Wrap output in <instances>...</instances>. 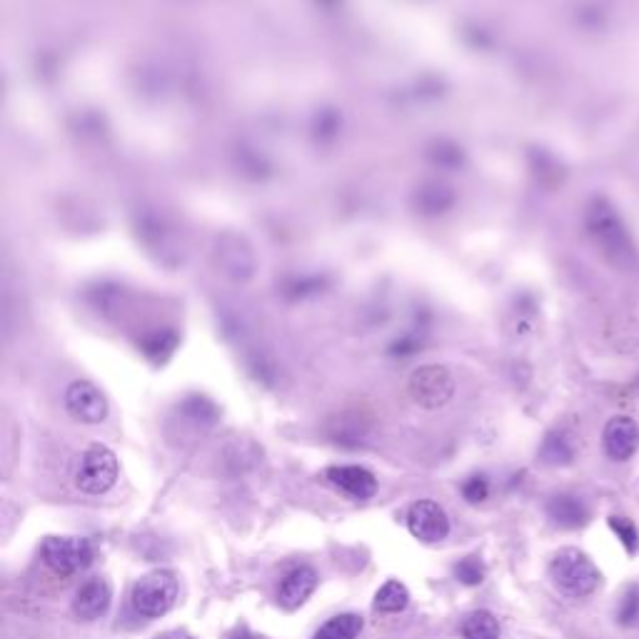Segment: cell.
<instances>
[{
  "label": "cell",
  "mask_w": 639,
  "mask_h": 639,
  "mask_svg": "<svg viewBox=\"0 0 639 639\" xmlns=\"http://www.w3.org/2000/svg\"><path fill=\"white\" fill-rule=\"evenodd\" d=\"M587 233H590L592 243L602 253V258L610 265L620 268L622 273H632L639 268V253L637 245L632 240L630 230L622 223L620 213L615 205L605 198H595L587 208Z\"/></svg>",
  "instance_id": "cell-1"
},
{
  "label": "cell",
  "mask_w": 639,
  "mask_h": 639,
  "mask_svg": "<svg viewBox=\"0 0 639 639\" xmlns=\"http://www.w3.org/2000/svg\"><path fill=\"white\" fill-rule=\"evenodd\" d=\"M550 577L567 597H590L602 582V572L595 562L577 547H565L552 557Z\"/></svg>",
  "instance_id": "cell-2"
},
{
  "label": "cell",
  "mask_w": 639,
  "mask_h": 639,
  "mask_svg": "<svg viewBox=\"0 0 639 639\" xmlns=\"http://www.w3.org/2000/svg\"><path fill=\"white\" fill-rule=\"evenodd\" d=\"M175 600H178V577L170 570L148 572L133 587V607L150 620L168 615Z\"/></svg>",
  "instance_id": "cell-3"
},
{
  "label": "cell",
  "mask_w": 639,
  "mask_h": 639,
  "mask_svg": "<svg viewBox=\"0 0 639 639\" xmlns=\"http://www.w3.org/2000/svg\"><path fill=\"white\" fill-rule=\"evenodd\" d=\"M118 480V457L105 445H93L80 455L75 467V485L88 495H103Z\"/></svg>",
  "instance_id": "cell-4"
},
{
  "label": "cell",
  "mask_w": 639,
  "mask_h": 639,
  "mask_svg": "<svg viewBox=\"0 0 639 639\" xmlns=\"http://www.w3.org/2000/svg\"><path fill=\"white\" fill-rule=\"evenodd\" d=\"M40 557L55 575L70 577L93 562V545L83 537H45Z\"/></svg>",
  "instance_id": "cell-5"
},
{
  "label": "cell",
  "mask_w": 639,
  "mask_h": 639,
  "mask_svg": "<svg viewBox=\"0 0 639 639\" xmlns=\"http://www.w3.org/2000/svg\"><path fill=\"white\" fill-rule=\"evenodd\" d=\"M452 392H455V380L450 372L440 365H427L412 372L410 377V395L420 407L435 410L450 402Z\"/></svg>",
  "instance_id": "cell-6"
},
{
  "label": "cell",
  "mask_w": 639,
  "mask_h": 639,
  "mask_svg": "<svg viewBox=\"0 0 639 639\" xmlns=\"http://www.w3.org/2000/svg\"><path fill=\"white\" fill-rule=\"evenodd\" d=\"M65 407H68V412L75 420L88 422V425H98V422H103L108 417V400L88 380H78L68 387V392H65Z\"/></svg>",
  "instance_id": "cell-7"
},
{
  "label": "cell",
  "mask_w": 639,
  "mask_h": 639,
  "mask_svg": "<svg viewBox=\"0 0 639 639\" xmlns=\"http://www.w3.org/2000/svg\"><path fill=\"white\" fill-rule=\"evenodd\" d=\"M407 527H410L412 537L420 542H442L450 535V520H447L445 510L432 500H420L410 507Z\"/></svg>",
  "instance_id": "cell-8"
},
{
  "label": "cell",
  "mask_w": 639,
  "mask_h": 639,
  "mask_svg": "<svg viewBox=\"0 0 639 639\" xmlns=\"http://www.w3.org/2000/svg\"><path fill=\"white\" fill-rule=\"evenodd\" d=\"M602 447H605V455L615 462H627L635 457L639 450V425L635 417H612L602 432Z\"/></svg>",
  "instance_id": "cell-9"
},
{
  "label": "cell",
  "mask_w": 639,
  "mask_h": 639,
  "mask_svg": "<svg viewBox=\"0 0 639 639\" xmlns=\"http://www.w3.org/2000/svg\"><path fill=\"white\" fill-rule=\"evenodd\" d=\"M110 600H113V587L103 577H93L85 585H80V590L75 592L73 600V612L75 617L85 622H93L98 617H103L108 612Z\"/></svg>",
  "instance_id": "cell-10"
},
{
  "label": "cell",
  "mask_w": 639,
  "mask_h": 639,
  "mask_svg": "<svg viewBox=\"0 0 639 639\" xmlns=\"http://www.w3.org/2000/svg\"><path fill=\"white\" fill-rule=\"evenodd\" d=\"M327 480L355 500H370L377 492V480L370 470L357 465H340L327 470Z\"/></svg>",
  "instance_id": "cell-11"
},
{
  "label": "cell",
  "mask_w": 639,
  "mask_h": 639,
  "mask_svg": "<svg viewBox=\"0 0 639 639\" xmlns=\"http://www.w3.org/2000/svg\"><path fill=\"white\" fill-rule=\"evenodd\" d=\"M315 587H318V572L313 567L303 565L295 567L288 577L283 580L278 592V602L285 607V610H298L308 602V597L313 595Z\"/></svg>",
  "instance_id": "cell-12"
},
{
  "label": "cell",
  "mask_w": 639,
  "mask_h": 639,
  "mask_svg": "<svg viewBox=\"0 0 639 639\" xmlns=\"http://www.w3.org/2000/svg\"><path fill=\"white\" fill-rule=\"evenodd\" d=\"M547 515L562 530H580L590 520V510L585 502L572 495H557L547 502Z\"/></svg>",
  "instance_id": "cell-13"
},
{
  "label": "cell",
  "mask_w": 639,
  "mask_h": 639,
  "mask_svg": "<svg viewBox=\"0 0 639 639\" xmlns=\"http://www.w3.org/2000/svg\"><path fill=\"white\" fill-rule=\"evenodd\" d=\"M410 605V592L402 582L397 580H387L385 585L377 590L375 595V610L377 612H385V615H397L402 612L405 607Z\"/></svg>",
  "instance_id": "cell-14"
},
{
  "label": "cell",
  "mask_w": 639,
  "mask_h": 639,
  "mask_svg": "<svg viewBox=\"0 0 639 639\" xmlns=\"http://www.w3.org/2000/svg\"><path fill=\"white\" fill-rule=\"evenodd\" d=\"M362 632V617L360 615H337L327 620L325 625L315 632L313 639H357Z\"/></svg>",
  "instance_id": "cell-15"
},
{
  "label": "cell",
  "mask_w": 639,
  "mask_h": 639,
  "mask_svg": "<svg viewBox=\"0 0 639 639\" xmlns=\"http://www.w3.org/2000/svg\"><path fill=\"white\" fill-rule=\"evenodd\" d=\"M462 637L465 639H500V622L492 612L477 610L462 622Z\"/></svg>",
  "instance_id": "cell-16"
},
{
  "label": "cell",
  "mask_w": 639,
  "mask_h": 639,
  "mask_svg": "<svg viewBox=\"0 0 639 639\" xmlns=\"http://www.w3.org/2000/svg\"><path fill=\"white\" fill-rule=\"evenodd\" d=\"M540 457L547 462V465H570L572 457H575V450H572L570 440L560 432H552L550 437L542 445Z\"/></svg>",
  "instance_id": "cell-17"
},
{
  "label": "cell",
  "mask_w": 639,
  "mask_h": 639,
  "mask_svg": "<svg viewBox=\"0 0 639 639\" xmlns=\"http://www.w3.org/2000/svg\"><path fill=\"white\" fill-rule=\"evenodd\" d=\"M607 525H610V530L615 532V537L620 540V545L625 547L627 555H637L639 552V530H637L635 522L627 520V517L612 515V517H607Z\"/></svg>",
  "instance_id": "cell-18"
},
{
  "label": "cell",
  "mask_w": 639,
  "mask_h": 639,
  "mask_svg": "<svg viewBox=\"0 0 639 639\" xmlns=\"http://www.w3.org/2000/svg\"><path fill=\"white\" fill-rule=\"evenodd\" d=\"M455 577L467 587H477L485 580V567H482L480 557H465L455 565Z\"/></svg>",
  "instance_id": "cell-19"
},
{
  "label": "cell",
  "mask_w": 639,
  "mask_h": 639,
  "mask_svg": "<svg viewBox=\"0 0 639 639\" xmlns=\"http://www.w3.org/2000/svg\"><path fill=\"white\" fill-rule=\"evenodd\" d=\"M637 615H639V590L637 587H632V590L622 597L620 610H617V620H620V625H632V622L637 620Z\"/></svg>",
  "instance_id": "cell-20"
},
{
  "label": "cell",
  "mask_w": 639,
  "mask_h": 639,
  "mask_svg": "<svg viewBox=\"0 0 639 639\" xmlns=\"http://www.w3.org/2000/svg\"><path fill=\"white\" fill-rule=\"evenodd\" d=\"M462 495H465L467 502H482L490 495V482H487L485 475H475L462 485Z\"/></svg>",
  "instance_id": "cell-21"
},
{
  "label": "cell",
  "mask_w": 639,
  "mask_h": 639,
  "mask_svg": "<svg viewBox=\"0 0 639 639\" xmlns=\"http://www.w3.org/2000/svg\"><path fill=\"white\" fill-rule=\"evenodd\" d=\"M153 639H193V637H190L188 632H183V630H170V632H163V635H158Z\"/></svg>",
  "instance_id": "cell-22"
},
{
  "label": "cell",
  "mask_w": 639,
  "mask_h": 639,
  "mask_svg": "<svg viewBox=\"0 0 639 639\" xmlns=\"http://www.w3.org/2000/svg\"><path fill=\"white\" fill-rule=\"evenodd\" d=\"M238 639H268V637H260V635H250V632H245V635H240Z\"/></svg>",
  "instance_id": "cell-23"
}]
</instances>
